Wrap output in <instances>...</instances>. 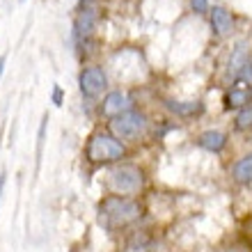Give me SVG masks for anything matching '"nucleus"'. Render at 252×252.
I'll return each mask as SVG.
<instances>
[{"instance_id":"19","label":"nucleus","mask_w":252,"mask_h":252,"mask_svg":"<svg viewBox=\"0 0 252 252\" xmlns=\"http://www.w3.org/2000/svg\"><path fill=\"white\" fill-rule=\"evenodd\" d=\"M2 186H5V174L0 177V195H2Z\"/></svg>"},{"instance_id":"6","label":"nucleus","mask_w":252,"mask_h":252,"mask_svg":"<svg viewBox=\"0 0 252 252\" xmlns=\"http://www.w3.org/2000/svg\"><path fill=\"white\" fill-rule=\"evenodd\" d=\"M128 110H133V101L131 96L126 92H120V90H115V92H108L106 99H103V103H101V113L106 115V117H120V115L128 113Z\"/></svg>"},{"instance_id":"4","label":"nucleus","mask_w":252,"mask_h":252,"mask_svg":"<svg viewBox=\"0 0 252 252\" xmlns=\"http://www.w3.org/2000/svg\"><path fill=\"white\" fill-rule=\"evenodd\" d=\"M110 133H113L115 138L120 140H138L142 133L147 131V126H149V120H147L145 113H140V110H128V113L120 115V117H113L110 120Z\"/></svg>"},{"instance_id":"10","label":"nucleus","mask_w":252,"mask_h":252,"mask_svg":"<svg viewBox=\"0 0 252 252\" xmlns=\"http://www.w3.org/2000/svg\"><path fill=\"white\" fill-rule=\"evenodd\" d=\"M252 103V90L241 85H232L225 94V110H241Z\"/></svg>"},{"instance_id":"11","label":"nucleus","mask_w":252,"mask_h":252,"mask_svg":"<svg viewBox=\"0 0 252 252\" xmlns=\"http://www.w3.org/2000/svg\"><path fill=\"white\" fill-rule=\"evenodd\" d=\"M232 179L241 186H250L252 184V152L241 156L232 165Z\"/></svg>"},{"instance_id":"8","label":"nucleus","mask_w":252,"mask_h":252,"mask_svg":"<svg viewBox=\"0 0 252 252\" xmlns=\"http://www.w3.org/2000/svg\"><path fill=\"white\" fill-rule=\"evenodd\" d=\"M227 142H229L227 133L216 131V128H209L197 135V147H202L209 154H222L227 149Z\"/></svg>"},{"instance_id":"7","label":"nucleus","mask_w":252,"mask_h":252,"mask_svg":"<svg viewBox=\"0 0 252 252\" xmlns=\"http://www.w3.org/2000/svg\"><path fill=\"white\" fill-rule=\"evenodd\" d=\"M209 19H211V30L218 37H227V34H232L234 30V16L232 12L222 5H213L211 12H209Z\"/></svg>"},{"instance_id":"15","label":"nucleus","mask_w":252,"mask_h":252,"mask_svg":"<svg viewBox=\"0 0 252 252\" xmlns=\"http://www.w3.org/2000/svg\"><path fill=\"white\" fill-rule=\"evenodd\" d=\"M234 85H241V87L252 90V60H248L246 64L239 69V73L234 76Z\"/></svg>"},{"instance_id":"3","label":"nucleus","mask_w":252,"mask_h":252,"mask_svg":"<svg viewBox=\"0 0 252 252\" xmlns=\"http://www.w3.org/2000/svg\"><path fill=\"white\" fill-rule=\"evenodd\" d=\"M145 184V172L133 163H120L108 174V186L115 195H133Z\"/></svg>"},{"instance_id":"9","label":"nucleus","mask_w":252,"mask_h":252,"mask_svg":"<svg viewBox=\"0 0 252 252\" xmlns=\"http://www.w3.org/2000/svg\"><path fill=\"white\" fill-rule=\"evenodd\" d=\"M96 21H99V14L94 7H85V9H80V14L76 16V23H73V34L76 37H90L92 30L96 28Z\"/></svg>"},{"instance_id":"2","label":"nucleus","mask_w":252,"mask_h":252,"mask_svg":"<svg viewBox=\"0 0 252 252\" xmlns=\"http://www.w3.org/2000/svg\"><path fill=\"white\" fill-rule=\"evenodd\" d=\"M85 156L90 163L103 165V163H117L126 156V147L120 138H115L113 133L96 131L92 133V138L87 140Z\"/></svg>"},{"instance_id":"5","label":"nucleus","mask_w":252,"mask_h":252,"mask_svg":"<svg viewBox=\"0 0 252 252\" xmlns=\"http://www.w3.org/2000/svg\"><path fill=\"white\" fill-rule=\"evenodd\" d=\"M78 83H80V92H83L85 99H96L99 94L106 92V87H108L106 71L101 66H87V69H83L78 76Z\"/></svg>"},{"instance_id":"1","label":"nucleus","mask_w":252,"mask_h":252,"mask_svg":"<svg viewBox=\"0 0 252 252\" xmlns=\"http://www.w3.org/2000/svg\"><path fill=\"white\" fill-rule=\"evenodd\" d=\"M99 213H101V222L108 229H122V227H128L135 220H140L142 206H140V202L126 197V195H110V197L101 202Z\"/></svg>"},{"instance_id":"16","label":"nucleus","mask_w":252,"mask_h":252,"mask_svg":"<svg viewBox=\"0 0 252 252\" xmlns=\"http://www.w3.org/2000/svg\"><path fill=\"white\" fill-rule=\"evenodd\" d=\"M190 9L195 14H209V12H211L209 0H190Z\"/></svg>"},{"instance_id":"12","label":"nucleus","mask_w":252,"mask_h":252,"mask_svg":"<svg viewBox=\"0 0 252 252\" xmlns=\"http://www.w3.org/2000/svg\"><path fill=\"white\" fill-rule=\"evenodd\" d=\"M165 108L170 113L177 115V117H184V120L195 117V115H199L204 110V106L199 101H165Z\"/></svg>"},{"instance_id":"18","label":"nucleus","mask_w":252,"mask_h":252,"mask_svg":"<svg viewBox=\"0 0 252 252\" xmlns=\"http://www.w3.org/2000/svg\"><path fill=\"white\" fill-rule=\"evenodd\" d=\"M5 60H7V55H2L0 58V76H2V69H5Z\"/></svg>"},{"instance_id":"13","label":"nucleus","mask_w":252,"mask_h":252,"mask_svg":"<svg viewBox=\"0 0 252 252\" xmlns=\"http://www.w3.org/2000/svg\"><path fill=\"white\" fill-rule=\"evenodd\" d=\"M234 131L239 133H248L252 131V103L246 108L236 110V117H234Z\"/></svg>"},{"instance_id":"14","label":"nucleus","mask_w":252,"mask_h":252,"mask_svg":"<svg viewBox=\"0 0 252 252\" xmlns=\"http://www.w3.org/2000/svg\"><path fill=\"white\" fill-rule=\"evenodd\" d=\"M248 60H250V58H248L246 46H243V44H239V46H236V51L232 53V60H229V73H232V76H236V73H239V69L246 64Z\"/></svg>"},{"instance_id":"17","label":"nucleus","mask_w":252,"mask_h":252,"mask_svg":"<svg viewBox=\"0 0 252 252\" xmlns=\"http://www.w3.org/2000/svg\"><path fill=\"white\" fill-rule=\"evenodd\" d=\"M53 101H55V106H60V101H62V90H60V87H55V92H53Z\"/></svg>"}]
</instances>
